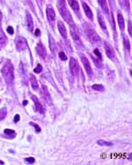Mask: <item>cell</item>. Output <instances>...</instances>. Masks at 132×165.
I'll return each mask as SVG.
<instances>
[{"label": "cell", "mask_w": 132, "mask_h": 165, "mask_svg": "<svg viewBox=\"0 0 132 165\" xmlns=\"http://www.w3.org/2000/svg\"><path fill=\"white\" fill-rule=\"evenodd\" d=\"M1 72H2V74L6 79V83L11 84L14 79V69H13V64L10 61H7L5 64V66H3Z\"/></svg>", "instance_id": "6da1fadb"}, {"label": "cell", "mask_w": 132, "mask_h": 165, "mask_svg": "<svg viewBox=\"0 0 132 165\" xmlns=\"http://www.w3.org/2000/svg\"><path fill=\"white\" fill-rule=\"evenodd\" d=\"M57 5H58V10H59L60 14L64 18V20L69 24H72V17L69 12V10L66 7L65 0H57Z\"/></svg>", "instance_id": "7a4b0ae2"}, {"label": "cell", "mask_w": 132, "mask_h": 165, "mask_svg": "<svg viewBox=\"0 0 132 165\" xmlns=\"http://www.w3.org/2000/svg\"><path fill=\"white\" fill-rule=\"evenodd\" d=\"M86 35H87V37L89 38L90 42H92V44H99L100 42H101L98 34L96 33L91 27L86 29Z\"/></svg>", "instance_id": "3957f363"}, {"label": "cell", "mask_w": 132, "mask_h": 165, "mask_svg": "<svg viewBox=\"0 0 132 165\" xmlns=\"http://www.w3.org/2000/svg\"><path fill=\"white\" fill-rule=\"evenodd\" d=\"M103 46H104V49H105V52L106 55H107V57L111 60L116 59V55H115V52L114 49L111 47V45H110L108 42H104Z\"/></svg>", "instance_id": "277c9868"}, {"label": "cell", "mask_w": 132, "mask_h": 165, "mask_svg": "<svg viewBox=\"0 0 132 165\" xmlns=\"http://www.w3.org/2000/svg\"><path fill=\"white\" fill-rule=\"evenodd\" d=\"M80 59H81V61H82V64H83V66H84V67H85V70H86V73H87L89 76H91V75L92 74V70L91 64H90V62H89L88 58H86L85 55L80 54Z\"/></svg>", "instance_id": "5b68a950"}, {"label": "cell", "mask_w": 132, "mask_h": 165, "mask_svg": "<svg viewBox=\"0 0 132 165\" xmlns=\"http://www.w3.org/2000/svg\"><path fill=\"white\" fill-rule=\"evenodd\" d=\"M92 59L93 62L95 63V65L99 67H101L102 66V55L98 49H94L93 52H92Z\"/></svg>", "instance_id": "8992f818"}, {"label": "cell", "mask_w": 132, "mask_h": 165, "mask_svg": "<svg viewBox=\"0 0 132 165\" xmlns=\"http://www.w3.org/2000/svg\"><path fill=\"white\" fill-rule=\"evenodd\" d=\"M70 70H71V73L73 76H77L79 74V66L77 60L74 58H72L70 60Z\"/></svg>", "instance_id": "52a82bcc"}, {"label": "cell", "mask_w": 132, "mask_h": 165, "mask_svg": "<svg viewBox=\"0 0 132 165\" xmlns=\"http://www.w3.org/2000/svg\"><path fill=\"white\" fill-rule=\"evenodd\" d=\"M26 47H27V43H26V41L24 37L20 36L16 39V48L18 50H20V51L24 50H26Z\"/></svg>", "instance_id": "ba28073f"}, {"label": "cell", "mask_w": 132, "mask_h": 165, "mask_svg": "<svg viewBox=\"0 0 132 165\" xmlns=\"http://www.w3.org/2000/svg\"><path fill=\"white\" fill-rule=\"evenodd\" d=\"M46 13L48 20H49L51 24H53L54 21H55V20H56V13H55V11H54V9L52 8V6H49L47 7Z\"/></svg>", "instance_id": "9c48e42d"}, {"label": "cell", "mask_w": 132, "mask_h": 165, "mask_svg": "<svg viewBox=\"0 0 132 165\" xmlns=\"http://www.w3.org/2000/svg\"><path fill=\"white\" fill-rule=\"evenodd\" d=\"M81 4H82V6H83V9H84V11H85V13H86V17L89 19V20H92L93 19V15H92V10L90 9V7L89 6L86 4L85 1H83L82 0V2H81Z\"/></svg>", "instance_id": "30bf717a"}, {"label": "cell", "mask_w": 132, "mask_h": 165, "mask_svg": "<svg viewBox=\"0 0 132 165\" xmlns=\"http://www.w3.org/2000/svg\"><path fill=\"white\" fill-rule=\"evenodd\" d=\"M36 51L38 53L40 57H41L42 58H45L47 56L46 50H45V47L42 45V43L39 42L36 46Z\"/></svg>", "instance_id": "8fae6325"}, {"label": "cell", "mask_w": 132, "mask_h": 165, "mask_svg": "<svg viewBox=\"0 0 132 165\" xmlns=\"http://www.w3.org/2000/svg\"><path fill=\"white\" fill-rule=\"evenodd\" d=\"M117 22H118L120 29L122 31H123L124 28H125V21H124V18H123L122 14V13L120 11L117 13Z\"/></svg>", "instance_id": "7c38bea8"}, {"label": "cell", "mask_w": 132, "mask_h": 165, "mask_svg": "<svg viewBox=\"0 0 132 165\" xmlns=\"http://www.w3.org/2000/svg\"><path fill=\"white\" fill-rule=\"evenodd\" d=\"M122 44H123V48L126 52H130V42L126 34H122Z\"/></svg>", "instance_id": "4fadbf2b"}, {"label": "cell", "mask_w": 132, "mask_h": 165, "mask_svg": "<svg viewBox=\"0 0 132 165\" xmlns=\"http://www.w3.org/2000/svg\"><path fill=\"white\" fill-rule=\"evenodd\" d=\"M41 96L45 99L48 103H51V98H50V95H49V93L48 91V88L46 86H42L41 88Z\"/></svg>", "instance_id": "5bb4252c"}, {"label": "cell", "mask_w": 132, "mask_h": 165, "mask_svg": "<svg viewBox=\"0 0 132 165\" xmlns=\"http://www.w3.org/2000/svg\"><path fill=\"white\" fill-rule=\"evenodd\" d=\"M57 26H58V30H59L61 35H62L64 39H66V38H67V30H66L64 24L62 21H58Z\"/></svg>", "instance_id": "9a60e30c"}, {"label": "cell", "mask_w": 132, "mask_h": 165, "mask_svg": "<svg viewBox=\"0 0 132 165\" xmlns=\"http://www.w3.org/2000/svg\"><path fill=\"white\" fill-rule=\"evenodd\" d=\"M31 98H32V100L33 101V103H34V104H35V111H39L40 113H43V108H42V106H41V104L40 103L39 100L37 99V97L36 96H34V95H32L31 96Z\"/></svg>", "instance_id": "2e32d148"}, {"label": "cell", "mask_w": 132, "mask_h": 165, "mask_svg": "<svg viewBox=\"0 0 132 165\" xmlns=\"http://www.w3.org/2000/svg\"><path fill=\"white\" fill-rule=\"evenodd\" d=\"M98 21L100 27L102 28L103 31H105L106 33L107 34V25H106V21L103 18V16L100 14V13H98Z\"/></svg>", "instance_id": "e0dca14e"}, {"label": "cell", "mask_w": 132, "mask_h": 165, "mask_svg": "<svg viewBox=\"0 0 132 165\" xmlns=\"http://www.w3.org/2000/svg\"><path fill=\"white\" fill-rule=\"evenodd\" d=\"M49 49H50V50H51L54 54L57 51L56 43L55 40H54V38H53L51 35H49Z\"/></svg>", "instance_id": "ac0fdd59"}, {"label": "cell", "mask_w": 132, "mask_h": 165, "mask_svg": "<svg viewBox=\"0 0 132 165\" xmlns=\"http://www.w3.org/2000/svg\"><path fill=\"white\" fill-rule=\"evenodd\" d=\"M26 25H27V28L29 31H33V22L32 20V17L29 13H26Z\"/></svg>", "instance_id": "d6986e66"}, {"label": "cell", "mask_w": 132, "mask_h": 165, "mask_svg": "<svg viewBox=\"0 0 132 165\" xmlns=\"http://www.w3.org/2000/svg\"><path fill=\"white\" fill-rule=\"evenodd\" d=\"M98 3L101 7L102 11L107 15L108 14V6H107V0H98Z\"/></svg>", "instance_id": "ffe728a7"}, {"label": "cell", "mask_w": 132, "mask_h": 165, "mask_svg": "<svg viewBox=\"0 0 132 165\" xmlns=\"http://www.w3.org/2000/svg\"><path fill=\"white\" fill-rule=\"evenodd\" d=\"M68 1H69V4H70V6H71V7L72 8L73 10L75 12H79V6L78 0H68Z\"/></svg>", "instance_id": "44dd1931"}, {"label": "cell", "mask_w": 132, "mask_h": 165, "mask_svg": "<svg viewBox=\"0 0 132 165\" xmlns=\"http://www.w3.org/2000/svg\"><path fill=\"white\" fill-rule=\"evenodd\" d=\"M30 82H31V86L33 87V90H37L38 89V82L33 74H30Z\"/></svg>", "instance_id": "7402d4cb"}, {"label": "cell", "mask_w": 132, "mask_h": 165, "mask_svg": "<svg viewBox=\"0 0 132 165\" xmlns=\"http://www.w3.org/2000/svg\"><path fill=\"white\" fill-rule=\"evenodd\" d=\"M6 42H7L6 36L5 35V34L3 32V30H2L1 27H0V45H1V46H5Z\"/></svg>", "instance_id": "603a6c76"}, {"label": "cell", "mask_w": 132, "mask_h": 165, "mask_svg": "<svg viewBox=\"0 0 132 165\" xmlns=\"http://www.w3.org/2000/svg\"><path fill=\"white\" fill-rule=\"evenodd\" d=\"M119 2H120L122 7L125 11H127V12L130 11V2H129V0H119Z\"/></svg>", "instance_id": "cb8c5ba5"}, {"label": "cell", "mask_w": 132, "mask_h": 165, "mask_svg": "<svg viewBox=\"0 0 132 165\" xmlns=\"http://www.w3.org/2000/svg\"><path fill=\"white\" fill-rule=\"evenodd\" d=\"M72 38L74 39V41L76 42V43H79V44H82L81 43V41H80V39H79V34H78L76 33L74 30H73V28L72 29Z\"/></svg>", "instance_id": "d4e9b609"}, {"label": "cell", "mask_w": 132, "mask_h": 165, "mask_svg": "<svg viewBox=\"0 0 132 165\" xmlns=\"http://www.w3.org/2000/svg\"><path fill=\"white\" fill-rule=\"evenodd\" d=\"M92 88L96 91H99V92H103L105 89L103 85H101V84H94V85H92Z\"/></svg>", "instance_id": "484cf974"}, {"label": "cell", "mask_w": 132, "mask_h": 165, "mask_svg": "<svg viewBox=\"0 0 132 165\" xmlns=\"http://www.w3.org/2000/svg\"><path fill=\"white\" fill-rule=\"evenodd\" d=\"M97 144L99 146H105V147H111L113 145L111 142L109 141H106V140H103V139H99L97 141Z\"/></svg>", "instance_id": "4316f807"}, {"label": "cell", "mask_w": 132, "mask_h": 165, "mask_svg": "<svg viewBox=\"0 0 132 165\" xmlns=\"http://www.w3.org/2000/svg\"><path fill=\"white\" fill-rule=\"evenodd\" d=\"M6 109L3 108L2 110H0V120H3L6 117Z\"/></svg>", "instance_id": "83f0119b"}, {"label": "cell", "mask_w": 132, "mask_h": 165, "mask_svg": "<svg viewBox=\"0 0 132 165\" xmlns=\"http://www.w3.org/2000/svg\"><path fill=\"white\" fill-rule=\"evenodd\" d=\"M128 31H129L130 35L132 37V22L130 20H129L128 22Z\"/></svg>", "instance_id": "f1b7e54d"}, {"label": "cell", "mask_w": 132, "mask_h": 165, "mask_svg": "<svg viewBox=\"0 0 132 165\" xmlns=\"http://www.w3.org/2000/svg\"><path fill=\"white\" fill-rule=\"evenodd\" d=\"M5 133L7 135H15V132L13 130H11V129H6Z\"/></svg>", "instance_id": "f546056e"}, {"label": "cell", "mask_w": 132, "mask_h": 165, "mask_svg": "<svg viewBox=\"0 0 132 165\" xmlns=\"http://www.w3.org/2000/svg\"><path fill=\"white\" fill-rule=\"evenodd\" d=\"M34 73H40L41 71H42V67H41V66L40 65V64H38V66H37V67L36 68H34Z\"/></svg>", "instance_id": "4dcf8cb0"}, {"label": "cell", "mask_w": 132, "mask_h": 165, "mask_svg": "<svg viewBox=\"0 0 132 165\" xmlns=\"http://www.w3.org/2000/svg\"><path fill=\"white\" fill-rule=\"evenodd\" d=\"M59 57H60V59H61V60H64V61H65V60H67V57H66L65 54L63 52V51L59 53Z\"/></svg>", "instance_id": "1f68e13d"}, {"label": "cell", "mask_w": 132, "mask_h": 165, "mask_svg": "<svg viewBox=\"0 0 132 165\" xmlns=\"http://www.w3.org/2000/svg\"><path fill=\"white\" fill-rule=\"evenodd\" d=\"M26 161L28 163H33L35 160H34L33 157H28V158H26Z\"/></svg>", "instance_id": "d6a6232c"}, {"label": "cell", "mask_w": 132, "mask_h": 165, "mask_svg": "<svg viewBox=\"0 0 132 165\" xmlns=\"http://www.w3.org/2000/svg\"><path fill=\"white\" fill-rule=\"evenodd\" d=\"M7 32L10 34H13L14 31H13V27H12V26H8V27H7Z\"/></svg>", "instance_id": "836d02e7"}, {"label": "cell", "mask_w": 132, "mask_h": 165, "mask_svg": "<svg viewBox=\"0 0 132 165\" xmlns=\"http://www.w3.org/2000/svg\"><path fill=\"white\" fill-rule=\"evenodd\" d=\"M31 125H33V126H34V128L36 129V131H37V132H41V128H40L38 125H35V124H33V123H31Z\"/></svg>", "instance_id": "e575fe53"}, {"label": "cell", "mask_w": 132, "mask_h": 165, "mask_svg": "<svg viewBox=\"0 0 132 165\" xmlns=\"http://www.w3.org/2000/svg\"><path fill=\"white\" fill-rule=\"evenodd\" d=\"M19 120H20V115H16V116L14 117V119H13L14 123H17Z\"/></svg>", "instance_id": "d590c367"}, {"label": "cell", "mask_w": 132, "mask_h": 165, "mask_svg": "<svg viewBox=\"0 0 132 165\" xmlns=\"http://www.w3.org/2000/svg\"><path fill=\"white\" fill-rule=\"evenodd\" d=\"M36 1H37V3H38L39 6H41V4H42V2H43V0H36Z\"/></svg>", "instance_id": "8d00e7d4"}, {"label": "cell", "mask_w": 132, "mask_h": 165, "mask_svg": "<svg viewBox=\"0 0 132 165\" xmlns=\"http://www.w3.org/2000/svg\"><path fill=\"white\" fill-rule=\"evenodd\" d=\"M39 34H40V30L39 29H36V31H35V35H36V36H38Z\"/></svg>", "instance_id": "74e56055"}, {"label": "cell", "mask_w": 132, "mask_h": 165, "mask_svg": "<svg viewBox=\"0 0 132 165\" xmlns=\"http://www.w3.org/2000/svg\"><path fill=\"white\" fill-rule=\"evenodd\" d=\"M2 20V13H1V11H0V21Z\"/></svg>", "instance_id": "f35d334b"}, {"label": "cell", "mask_w": 132, "mask_h": 165, "mask_svg": "<svg viewBox=\"0 0 132 165\" xmlns=\"http://www.w3.org/2000/svg\"><path fill=\"white\" fill-rule=\"evenodd\" d=\"M130 76H131V78H132V69L130 70Z\"/></svg>", "instance_id": "ab89813d"}, {"label": "cell", "mask_w": 132, "mask_h": 165, "mask_svg": "<svg viewBox=\"0 0 132 165\" xmlns=\"http://www.w3.org/2000/svg\"><path fill=\"white\" fill-rule=\"evenodd\" d=\"M5 163L4 162H2V161H0V164H4Z\"/></svg>", "instance_id": "60d3db41"}, {"label": "cell", "mask_w": 132, "mask_h": 165, "mask_svg": "<svg viewBox=\"0 0 132 165\" xmlns=\"http://www.w3.org/2000/svg\"><path fill=\"white\" fill-rule=\"evenodd\" d=\"M26 103H27V102H26V101H25V102H24V105H26Z\"/></svg>", "instance_id": "b9f144b4"}]
</instances>
